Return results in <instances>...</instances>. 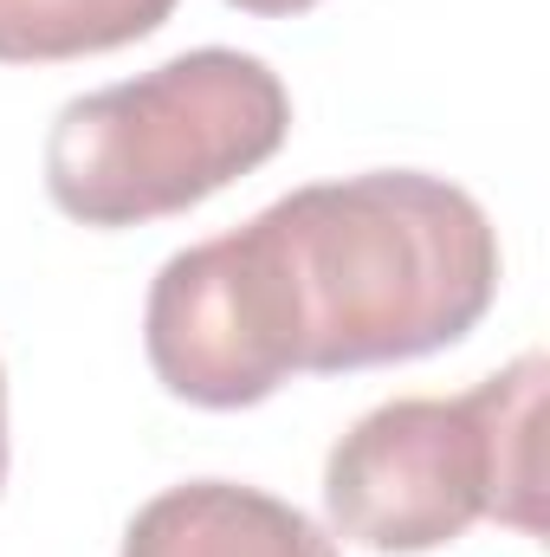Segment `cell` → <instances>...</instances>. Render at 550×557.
Here are the masks:
<instances>
[{"label": "cell", "mask_w": 550, "mask_h": 557, "mask_svg": "<svg viewBox=\"0 0 550 557\" xmlns=\"http://www.w3.org/2000/svg\"><path fill=\"white\" fill-rule=\"evenodd\" d=\"M285 137L291 91L273 65L195 46L142 78L72 98L46 131V195L78 227H142L253 175Z\"/></svg>", "instance_id": "obj_2"}, {"label": "cell", "mask_w": 550, "mask_h": 557, "mask_svg": "<svg viewBox=\"0 0 550 557\" xmlns=\"http://www.w3.org/2000/svg\"><path fill=\"white\" fill-rule=\"evenodd\" d=\"M175 0H0V65H59L149 39Z\"/></svg>", "instance_id": "obj_6"}, {"label": "cell", "mask_w": 550, "mask_h": 557, "mask_svg": "<svg viewBox=\"0 0 550 557\" xmlns=\"http://www.w3.org/2000/svg\"><path fill=\"white\" fill-rule=\"evenodd\" d=\"M117 557H343L330 532L240 480H188L168 486L124 525Z\"/></svg>", "instance_id": "obj_5"}, {"label": "cell", "mask_w": 550, "mask_h": 557, "mask_svg": "<svg viewBox=\"0 0 550 557\" xmlns=\"http://www.w3.org/2000/svg\"><path fill=\"white\" fill-rule=\"evenodd\" d=\"M142 350L155 383L195 409H253L298 376V324L260 221L162 260Z\"/></svg>", "instance_id": "obj_4"}, {"label": "cell", "mask_w": 550, "mask_h": 557, "mask_svg": "<svg viewBox=\"0 0 550 557\" xmlns=\"http://www.w3.org/2000/svg\"><path fill=\"white\" fill-rule=\"evenodd\" d=\"M0 486H7V370H0Z\"/></svg>", "instance_id": "obj_8"}, {"label": "cell", "mask_w": 550, "mask_h": 557, "mask_svg": "<svg viewBox=\"0 0 550 557\" xmlns=\"http://www.w3.org/2000/svg\"><path fill=\"white\" fill-rule=\"evenodd\" d=\"M273 247L298 370H376L460 344L499 298V234L486 208L421 169L311 182L253 214Z\"/></svg>", "instance_id": "obj_1"}, {"label": "cell", "mask_w": 550, "mask_h": 557, "mask_svg": "<svg viewBox=\"0 0 550 557\" xmlns=\"http://www.w3.org/2000/svg\"><path fill=\"white\" fill-rule=\"evenodd\" d=\"M545 357H518L466 396H396L357 421L324 460L330 525L383 557H421L479 519L545 532L538 421Z\"/></svg>", "instance_id": "obj_3"}, {"label": "cell", "mask_w": 550, "mask_h": 557, "mask_svg": "<svg viewBox=\"0 0 550 557\" xmlns=\"http://www.w3.org/2000/svg\"><path fill=\"white\" fill-rule=\"evenodd\" d=\"M227 7H240L253 20H291V13H311L317 0H227Z\"/></svg>", "instance_id": "obj_7"}]
</instances>
